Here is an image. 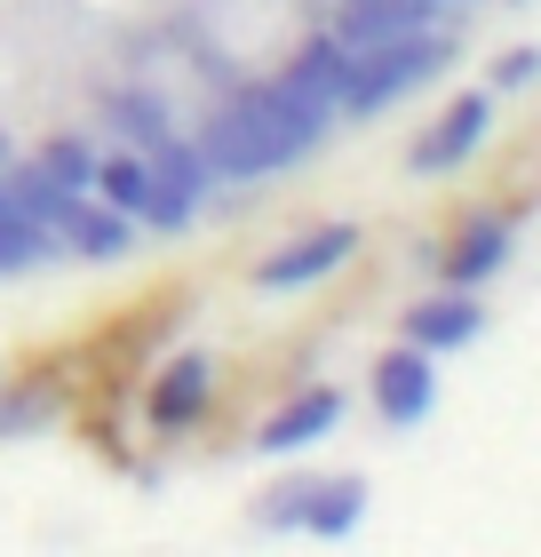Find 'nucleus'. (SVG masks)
<instances>
[{
	"label": "nucleus",
	"mask_w": 541,
	"mask_h": 557,
	"mask_svg": "<svg viewBox=\"0 0 541 557\" xmlns=\"http://www.w3.org/2000/svg\"><path fill=\"white\" fill-rule=\"evenodd\" d=\"M327 120L334 112L311 104V96H295L287 81H255V88H231L192 144L208 151L216 184H263V175L311 160L319 136H327Z\"/></svg>",
	"instance_id": "f257e3e1"
},
{
	"label": "nucleus",
	"mask_w": 541,
	"mask_h": 557,
	"mask_svg": "<svg viewBox=\"0 0 541 557\" xmlns=\"http://www.w3.org/2000/svg\"><path fill=\"white\" fill-rule=\"evenodd\" d=\"M446 64H454V40L438 33V24H422V33H406V40H382L367 57H351L343 88H334V120H382L398 96L430 88Z\"/></svg>",
	"instance_id": "f03ea898"
},
{
	"label": "nucleus",
	"mask_w": 541,
	"mask_h": 557,
	"mask_svg": "<svg viewBox=\"0 0 541 557\" xmlns=\"http://www.w3.org/2000/svg\"><path fill=\"white\" fill-rule=\"evenodd\" d=\"M144 168H151V191H144V223H151V232H184V223L199 215V199H208L216 191V168H208V151H199L192 136H160V144H151L144 151Z\"/></svg>",
	"instance_id": "7ed1b4c3"
},
{
	"label": "nucleus",
	"mask_w": 541,
	"mask_h": 557,
	"mask_svg": "<svg viewBox=\"0 0 541 557\" xmlns=\"http://www.w3.org/2000/svg\"><path fill=\"white\" fill-rule=\"evenodd\" d=\"M494 120H502L494 88H478V96H454V104H446V112H438L430 128L415 136V151H406V168H415V175H454L462 160H478V144L494 136Z\"/></svg>",
	"instance_id": "20e7f679"
},
{
	"label": "nucleus",
	"mask_w": 541,
	"mask_h": 557,
	"mask_svg": "<svg viewBox=\"0 0 541 557\" xmlns=\"http://www.w3.org/2000/svg\"><path fill=\"white\" fill-rule=\"evenodd\" d=\"M358 256V223H319V232H303L287 247H271L263 263H255V287L263 295H287V287H319V278H334Z\"/></svg>",
	"instance_id": "39448f33"
},
{
	"label": "nucleus",
	"mask_w": 541,
	"mask_h": 557,
	"mask_svg": "<svg viewBox=\"0 0 541 557\" xmlns=\"http://www.w3.org/2000/svg\"><path fill=\"white\" fill-rule=\"evenodd\" d=\"M398 326H406V343H415V350L446 359V350H470L485 335V302H478V287H438L422 302H406Z\"/></svg>",
	"instance_id": "423d86ee"
},
{
	"label": "nucleus",
	"mask_w": 541,
	"mask_h": 557,
	"mask_svg": "<svg viewBox=\"0 0 541 557\" xmlns=\"http://www.w3.org/2000/svg\"><path fill=\"white\" fill-rule=\"evenodd\" d=\"M430 407H438V367H430V350L398 343L391 359H374V414L391 422V430H422Z\"/></svg>",
	"instance_id": "0eeeda50"
},
{
	"label": "nucleus",
	"mask_w": 541,
	"mask_h": 557,
	"mask_svg": "<svg viewBox=\"0 0 541 557\" xmlns=\"http://www.w3.org/2000/svg\"><path fill=\"white\" fill-rule=\"evenodd\" d=\"M208 398H216V359L208 350H175V359L151 374V398H144V422L160 430H192L199 414H208Z\"/></svg>",
	"instance_id": "6e6552de"
},
{
	"label": "nucleus",
	"mask_w": 541,
	"mask_h": 557,
	"mask_svg": "<svg viewBox=\"0 0 541 557\" xmlns=\"http://www.w3.org/2000/svg\"><path fill=\"white\" fill-rule=\"evenodd\" d=\"M430 16H438V0H343L334 40H343V57H367V48H382V40L422 33Z\"/></svg>",
	"instance_id": "1a4fd4ad"
},
{
	"label": "nucleus",
	"mask_w": 541,
	"mask_h": 557,
	"mask_svg": "<svg viewBox=\"0 0 541 557\" xmlns=\"http://www.w3.org/2000/svg\"><path fill=\"white\" fill-rule=\"evenodd\" d=\"M334 422H343V391L311 383V391H295L287 407H279L263 430H255V454H271V462H279V454H303V446H319Z\"/></svg>",
	"instance_id": "9d476101"
},
{
	"label": "nucleus",
	"mask_w": 541,
	"mask_h": 557,
	"mask_svg": "<svg viewBox=\"0 0 541 557\" xmlns=\"http://www.w3.org/2000/svg\"><path fill=\"white\" fill-rule=\"evenodd\" d=\"M509 247H518V223L509 215H470L446 247V287H485L509 263Z\"/></svg>",
	"instance_id": "9b49d317"
},
{
	"label": "nucleus",
	"mask_w": 541,
	"mask_h": 557,
	"mask_svg": "<svg viewBox=\"0 0 541 557\" xmlns=\"http://www.w3.org/2000/svg\"><path fill=\"white\" fill-rule=\"evenodd\" d=\"M358 518H367V478H303L295 534L343 542V534H358Z\"/></svg>",
	"instance_id": "f8f14e48"
},
{
	"label": "nucleus",
	"mask_w": 541,
	"mask_h": 557,
	"mask_svg": "<svg viewBox=\"0 0 541 557\" xmlns=\"http://www.w3.org/2000/svg\"><path fill=\"white\" fill-rule=\"evenodd\" d=\"M57 239L72 247V256H88V263H120L127 247H136V215H120V208H104V199H72V215L57 223Z\"/></svg>",
	"instance_id": "ddd939ff"
},
{
	"label": "nucleus",
	"mask_w": 541,
	"mask_h": 557,
	"mask_svg": "<svg viewBox=\"0 0 541 557\" xmlns=\"http://www.w3.org/2000/svg\"><path fill=\"white\" fill-rule=\"evenodd\" d=\"M0 168H9V144H0ZM57 256V232H40L33 215L9 199V184H0V278H16V271H33Z\"/></svg>",
	"instance_id": "4468645a"
},
{
	"label": "nucleus",
	"mask_w": 541,
	"mask_h": 557,
	"mask_svg": "<svg viewBox=\"0 0 541 557\" xmlns=\"http://www.w3.org/2000/svg\"><path fill=\"white\" fill-rule=\"evenodd\" d=\"M343 72H351V57H343V40L334 33H319V40H303V57L279 72L295 96H311V104H327L334 112V88H343Z\"/></svg>",
	"instance_id": "2eb2a0df"
},
{
	"label": "nucleus",
	"mask_w": 541,
	"mask_h": 557,
	"mask_svg": "<svg viewBox=\"0 0 541 557\" xmlns=\"http://www.w3.org/2000/svg\"><path fill=\"white\" fill-rule=\"evenodd\" d=\"M0 184H9V199H16V208L40 223V232H57V223L72 215V199H81V191H64V184H57V175H48L40 160H24V168H0Z\"/></svg>",
	"instance_id": "dca6fc26"
},
{
	"label": "nucleus",
	"mask_w": 541,
	"mask_h": 557,
	"mask_svg": "<svg viewBox=\"0 0 541 557\" xmlns=\"http://www.w3.org/2000/svg\"><path fill=\"white\" fill-rule=\"evenodd\" d=\"M104 208H120V215H136L144 208V191H151V168H144V151H96V184H88Z\"/></svg>",
	"instance_id": "f3484780"
},
{
	"label": "nucleus",
	"mask_w": 541,
	"mask_h": 557,
	"mask_svg": "<svg viewBox=\"0 0 541 557\" xmlns=\"http://www.w3.org/2000/svg\"><path fill=\"white\" fill-rule=\"evenodd\" d=\"M64 414V391L57 383H16V391H0V438H33V430H48Z\"/></svg>",
	"instance_id": "a211bd4d"
},
{
	"label": "nucleus",
	"mask_w": 541,
	"mask_h": 557,
	"mask_svg": "<svg viewBox=\"0 0 541 557\" xmlns=\"http://www.w3.org/2000/svg\"><path fill=\"white\" fill-rule=\"evenodd\" d=\"M112 128H120V144L127 151H151V144H160L168 136V104H160V96H144V88H127V96H112Z\"/></svg>",
	"instance_id": "6ab92c4d"
},
{
	"label": "nucleus",
	"mask_w": 541,
	"mask_h": 557,
	"mask_svg": "<svg viewBox=\"0 0 541 557\" xmlns=\"http://www.w3.org/2000/svg\"><path fill=\"white\" fill-rule=\"evenodd\" d=\"M40 168L57 175L64 191H88V184H96V144H88V136H57V144L40 151Z\"/></svg>",
	"instance_id": "aec40b11"
},
{
	"label": "nucleus",
	"mask_w": 541,
	"mask_h": 557,
	"mask_svg": "<svg viewBox=\"0 0 541 557\" xmlns=\"http://www.w3.org/2000/svg\"><path fill=\"white\" fill-rule=\"evenodd\" d=\"M533 72H541V48H509V57L494 64V88H526Z\"/></svg>",
	"instance_id": "412c9836"
}]
</instances>
